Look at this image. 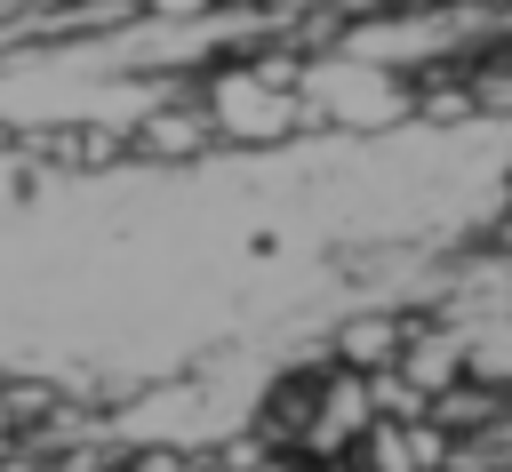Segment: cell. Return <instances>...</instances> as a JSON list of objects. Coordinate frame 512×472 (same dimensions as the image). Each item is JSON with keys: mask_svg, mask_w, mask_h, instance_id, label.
<instances>
[{"mask_svg": "<svg viewBox=\"0 0 512 472\" xmlns=\"http://www.w3.org/2000/svg\"><path fill=\"white\" fill-rule=\"evenodd\" d=\"M208 136H216L208 112H200L192 96H176V104H160V112L128 136V152H136V160H192V152H208Z\"/></svg>", "mask_w": 512, "mask_h": 472, "instance_id": "3957f363", "label": "cell"}, {"mask_svg": "<svg viewBox=\"0 0 512 472\" xmlns=\"http://www.w3.org/2000/svg\"><path fill=\"white\" fill-rule=\"evenodd\" d=\"M304 64L288 56H256V64H216L208 88H200V112L224 144H288L296 128H312L304 112V88H296Z\"/></svg>", "mask_w": 512, "mask_h": 472, "instance_id": "7a4b0ae2", "label": "cell"}, {"mask_svg": "<svg viewBox=\"0 0 512 472\" xmlns=\"http://www.w3.org/2000/svg\"><path fill=\"white\" fill-rule=\"evenodd\" d=\"M296 88H304L312 128H336V136H384V128L416 120V104H424V88H416L408 72L368 64V56H352V48L312 56V64L296 72Z\"/></svg>", "mask_w": 512, "mask_h": 472, "instance_id": "6da1fadb", "label": "cell"}]
</instances>
